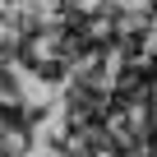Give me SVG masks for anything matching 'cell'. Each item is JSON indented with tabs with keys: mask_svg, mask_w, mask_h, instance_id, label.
<instances>
[{
	"mask_svg": "<svg viewBox=\"0 0 157 157\" xmlns=\"http://www.w3.org/2000/svg\"><path fill=\"white\" fill-rule=\"evenodd\" d=\"M148 139H152V148H157V106L148 111Z\"/></svg>",
	"mask_w": 157,
	"mask_h": 157,
	"instance_id": "obj_1",
	"label": "cell"
}]
</instances>
